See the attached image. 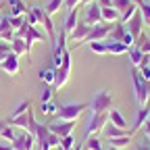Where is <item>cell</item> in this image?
<instances>
[{
  "mask_svg": "<svg viewBox=\"0 0 150 150\" xmlns=\"http://www.w3.org/2000/svg\"><path fill=\"white\" fill-rule=\"evenodd\" d=\"M131 79H134V90H136V102H138V106H146L150 102V92H148L146 79H142V75H140V69L134 67Z\"/></svg>",
  "mask_w": 150,
  "mask_h": 150,
  "instance_id": "obj_1",
  "label": "cell"
},
{
  "mask_svg": "<svg viewBox=\"0 0 150 150\" xmlns=\"http://www.w3.org/2000/svg\"><path fill=\"white\" fill-rule=\"evenodd\" d=\"M108 40H110V42H121V44H125L127 48H134V44H136V40L131 38L127 25H125L123 21H117V23H115V27H112V31H110V35H108Z\"/></svg>",
  "mask_w": 150,
  "mask_h": 150,
  "instance_id": "obj_2",
  "label": "cell"
},
{
  "mask_svg": "<svg viewBox=\"0 0 150 150\" xmlns=\"http://www.w3.org/2000/svg\"><path fill=\"white\" fill-rule=\"evenodd\" d=\"M90 104L86 102H77V104H65L59 106V112H56V119H63V121H77L81 117V112L88 108Z\"/></svg>",
  "mask_w": 150,
  "mask_h": 150,
  "instance_id": "obj_3",
  "label": "cell"
},
{
  "mask_svg": "<svg viewBox=\"0 0 150 150\" xmlns=\"http://www.w3.org/2000/svg\"><path fill=\"white\" fill-rule=\"evenodd\" d=\"M92 112H108L112 108V94L110 90H100L96 92V96L92 98Z\"/></svg>",
  "mask_w": 150,
  "mask_h": 150,
  "instance_id": "obj_4",
  "label": "cell"
},
{
  "mask_svg": "<svg viewBox=\"0 0 150 150\" xmlns=\"http://www.w3.org/2000/svg\"><path fill=\"white\" fill-rule=\"evenodd\" d=\"M31 11H33V15H35V19H38V23H40L42 27H44V33L50 38V40H54L56 38V31H54V23H52V17L42 8V6H31Z\"/></svg>",
  "mask_w": 150,
  "mask_h": 150,
  "instance_id": "obj_5",
  "label": "cell"
},
{
  "mask_svg": "<svg viewBox=\"0 0 150 150\" xmlns=\"http://www.w3.org/2000/svg\"><path fill=\"white\" fill-rule=\"evenodd\" d=\"M108 123V112H92L90 117V123H88V129H86V138H92L96 136L98 131L104 129V125Z\"/></svg>",
  "mask_w": 150,
  "mask_h": 150,
  "instance_id": "obj_6",
  "label": "cell"
},
{
  "mask_svg": "<svg viewBox=\"0 0 150 150\" xmlns=\"http://www.w3.org/2000/svg\"><path fill=\"white\" fill-rule=\"evenodd\" d=\"M81 23H86V25H90V27L102 23V8H100L98 2L86 4V13H83V21H81Z\"/></svg>",
  "mask_w": 150,
  "mask_h": 150,
  "instance_id": "obj_7",
  "label": "cell"
},
{
  "mask_svg": "<svg viewBox=\"0 0 150 150\" xmlns=\"http://www.w3.org/2000/svg\"><path fill=\"white\" fill-rule=\"evenodd\" d=\"M112 27H115V23H106V21H102V23H98V25H94V27L90 29L88 42H104V40H108V35H110Z\"/></svg>",
  "mask_w": 150,
  "mask_h": 150,
  "instance_id": "obj_8",
  "label": "cell"
},
{
  "mask_svg": "<svg viewBox=\"0 0 150 150\" xmlns=\"http://www.w3.org/2000/svg\"><path fill=\"white\" fill-rule=\"evenodd\" d=\"M48 129L52 134H56L59 138H65V136H71L73 129H75V121H63V119H54L52 123H48Z\"/></svg>",
  "mask_w": 150,
  "mask_h": 150,
  "instance_id": "obj_9",
  "label": "cell"
},
{
  "mask_svg": "<svg viewBox=\"0 0 150 150\" xmlns=\"http://www.w3.org/2000/svg\"><path fill=\"white\" fill-rule=\"evenodd\" d=\"M90 25H86V23H77V27H75L71 33H69V42H73L75 44V48L77 46H81L83 42H88V38H90Z\"/></svg>",
  "mask_w": 150,
  "mask_h": 150,
  "instance_id": "obj_10",
  "label": "cell"
},
{
  "mask_svg": "<svg viewBox=\"0 0 150 150\" xmlns=\"http://www.w3.org/2000/svg\"><path fill=\"white\" fill-rule=\"evenodd\" d=\"M33 138H35V144H40V150H50V144H48V140H50V129H48V125L38 123V127H35V131H33Z\"/></svg>",
  "mask_w": 150,
  "mask_h": 150,
  "instance_id": "obj_11",
  "label": "cell"
},
{
  "mask_svg": "<svg viewBox=\"0 0 150 150\" xmlns=\"http://www.w3.org/2000/svg\"><path fill=\"white\" fill-rule=\"evenodd\" d=\"M15 150H33L35 146V138L29 134V131H23V134H17L15 142H11Z\"/></svg>",
  "mask_w": 150,
  "mask_h": 150,
  "instance_id": "obj_12",
  "label": "cell"
},
{
  "mask_svg": "<svg viewBox=\"0 0 150 150\" xmlns=\"http://www.w3.org/2000/svg\"><path fill=\"white\" fill-rule=\"evenodd\" d=\"M127 25V29H129V33H131V38L134 40H138V38L142 35V27H144V19H142V13H140V8L136 11V15L129 19V21L125 23Z\"/></svg>",
  "mask_w": 150,
  "mask_h": 150,
  "instance_id": "obj_13",
  "label": "cell"
},
{
  "mask_svg": "<svg viewBox=\"0 0 150 150\" xmlns=\"http://www.w3.org/2000/svg\"><path fill=\"white\" fill-rule=\"evenodd\" d=\"M0 69H2L4 73H8V75H17V73H19V69H21V67H19V56L11 52L6 59L0 63Z\"/></svg>",
  "mask_w": 150,
  "mask_h": 150,
  "instance_id": "obj_14",
  "label": "cell"
},
{
  "mask_svg": "<svg viewBox=\"0 0 150 150\" xmlns=\"http://www.w3.org/2000/svg\"><path fill=\"white\" fill-rule=\"evenodd\" d=\"M11 50H13V54H17V56H23V54H31V48L25 44V40L23 38H13V42H11Z\"/></svg>",
  "mask_w": 150,
  "mask_h": 150,
  "instance_id": "obj_15",
  "label": "cell"
},
{
  "mask_svg": "<svg viewBox=\"0 0 150 150\" xmlns=\"http://www.w3.org/2000/svg\"><path fill=\"white\" fill-rule=\"evenodd\" d=\"M131 140H134V131L129 129L125 136H119V138H110V140H108V146H112V148L121 150V148H127V146L131 144Z\"/></svg>",
  "mask_w": 150,
  "mask_h": 150,
  "instance_id": "obj_16",
  "label": "cell"
},
{
  "mask_svg": "<svg viewBox=\"0 0 150 150\" xmlns=\"http://www.w3.org/2000/svg\"><path fill=\"white\" fill-rule=\"evenodd\" d=\"M129 61H131V65H134L136 69H142L144 65H148L146 54H144V52H140L136 46H134V48H129Z\"/></svg>",
  "mask_w": 150,
  "mask_h": 150,
  "instance_id": "obj_17",
  "label": "cell"
},
{
  "mask_svg": "<svg viewBox=\"0 0 150 150\" xmlns=\"http://www.w3.org/2000/svg\"><path fill=\"white\" fill-rule=\"evenodd\" d=\"M148 119H150V106H148V104H146V106H140V108H138V115H136V123H134V127H131V131L142 129V125H144Z\"/></svg>",
  "mask_w": 150,
  "mask_h": 150,
  "instance_id": "obj_18",
  "label": "cell"
},
{
  "mask_svg": "<svg viewBox=\"0 0 150 150\" xmlns=\"http://www.w3.org/2000/svg\"><path fill=\"white\" fill-rule=\"evenodd\" d=\"M79 23V17H77V8H73V11H67V17H65V23H63V29L67 33H71L75 27H77Z\"/></svg>",
  "mask_w": 150,
  "mask_h": 150,
  "instance_id": "obj_19",
  "label": "cell"
},
{
  "mask_svg": "<svg viewBox=\"0 0 150 150\" xmlns=\"http://www.w3.org/2000/svg\"><path fill=\"white\" fill-rule=\"evenodd\" d=\"M29 8L25 6L23 0H8V15L11 17H19V15H25Z\"/></svg>",
  "mask_w": 150,
  "mask_h": 150,
  "instance_id": "obj_20",
  "label": "cell"
},
{
  "mask_svg": "<svg viewBox=\"0 0 150 150\" xmlns=\"http://www.w3.org/2000/svg\"><path fill=\"white\" fill-rule=\"evenodd\" d=\"M6 121H8V125H13V127H19V129L27 131V129H29V110L25 112V115H21V117H8Z\"/></svg>",
  "mask_w": 150,
  "mask_h": 150,
  "instance_id": "obj_21",
  "label": "cell"
},
{
  "mask_svg": "<svg viewBox=\"0 0 150 150\" xmlns=\"http://www.w3.org/2000/svg\"><path fill=\"white\" fill-rule=\"evenodd\" d=\"M102 21H106V23H117V21H121V13H119L115 6H106V8H102Z\"/></svg>",
  "mask_w": 150,
  "mask_h": 150,
  "instance_id": "obj_22",
  "label": "cell"
},
{
  "mask_svg": "<svg viewBox=\"0 0 150 150\" xmlns=\"http://www.w3.org/2000/svg\"><path fill=\"white\" fill-rule=\"evenodd\" d=\"M108 123L117 125V127H121V129H125V127H127V121H125V117L121 115V112H119L117 108H110V110H108Z\"/></svg>",
  "mask_w": 150,
  "mask_h": 150,
  "instance_id": "obj_23",
  "label": "cell"
},
{
  "mask_svg": "<svg viewBox=\"0 0 150 150\" xmlns=\"http://www.w3.org/2000/svg\"><path fill=\"white\" fill-rule=\"evenodd\" d=\"M102 131H104V136H106L108 140H110V138H119V136H125V134H127L125 129H121V127H117V125H112V123H106Z\"/></svg>",
  "mask_w": 150,
  "mask_h": 150,
  "instance_id": "obj_24",
  "label": "cell"
},
{
  "mask_svg": "<svg viewBox=\"0 0 150 150\" xmlns=\"http://www.w3.org/2000/svg\"><path fill=\"white\" fill-rule=\"evenodd\" d=\"M67 81H69V71H65L63 67H59V69H56V75H54V83H52V88H63Z\"/></svg>",
  "mask_w": 150,
  "mask_h": 150,
  "instance_id": "obj_25",
  "label": "cell"
},
{
  "mask_svg": "<svg viewBox=\"0 0 150 150\" xmlns=\"http://www.w3.org/2000/svg\"><path fill=\"white\" fill-rule=\"evenodd\" d=\"M106 42V48H108V54H125L129 52V48L121 42H110V40H104Z\"/></svg>",
  "mask_w": 150,
  "mask_h": 150,
  "instance_id": "obj_26",
  "label": "cell"
},
{
  "mask_svg": "<svg viewBox=\"0 0 150 150\" xmlns=\"http://www.w3.org/2000/svg\"><path fill=\"white\" fill-rule=\"evenodd\" d=\"M134 46H136L140 52H144V54L148 56V54H150V38H148V35L142 31V35H140L138 40H136V44H134Z\"/></svg>",
  "mask_w": 150,
  "mask_h": 150,
  "instance_id": "obj_27",
  "label": "cell"
},
{
  "mask_svg": "<svg viewBox=\"0 0 150 150\" xmlns=\"http://www.w3.org/2000/svg\"><path fill=\"white\" fill-rule=\"evenodd\" d=\"M61 8H65V0H48V4L44 6V11L52 17L54 13H59Z\"/></svg>",
  "mask_w": 150,
  "mask_h": 150,
  "instance_id": "obj_28",
  "label": "cell"
},
{
  "mask_svg": "<svg viewBox=\"0 0 150 150\" xmlns=\"http://www.w3.org/2000/svg\"><path fill=\"white\" fill-rule=\"evenodd\" d=\"M54 75H56V69L54 67H48L40 73V81H44L46 86H52L54 83Z\"/></svg>",
  "mask_w": 150,
  "mask_h": 150,
  "instance_id": "obj_29",
  "label": "cell"
},
{
  "mask_svg": "<svg viewBox=\"0 0 150 150\" xmlns=\"http://www.w3.org/2000/svg\"><path fill=\"white\" fill-rule=\"evenodd\" d=\"M83 148H86V150H104V148H102V142H100L96 136L86 138V140H83Z\"/></svg>",
  "mask_w": 150,
  "mask_h": 150,
  "instance_id": "obj_30",
  "label": "cell"
},
{
  "mask_svg": "<svg viewBox=\"0 0 150 150\" xmlns=\"http://www.w3.org/2000/svg\"><path fill=\"white\" fill-rule=\"evenodd\" d=\"M29 108H31V102H29V100H23V102H19V106L13 110V115H11V117H21V115H25Z\"/></svg>",
  "mask_w": 150,
  "mask_h": 150,
  "instance_id": "obj_31",
  "label": "cell"
},
{
  "mask_svg": "<svg viewBox=\"0 0 150 150\" xmlns=\"http://www.w3.org/2000/svg\"><path fill=\"white\" fill-rule=\"evenodd\" d=\"M42 115H48V117H54L56 112H59V106L52 104V102H42Z\"/></svg>",
  "mask_w": 150,
  "mask_h": 150,
  "instance_id": "obj_32",
  "label": "cell"
},
{
  "mask_svg": "<svg viewBox=\"0 0 150 150\" xmlns=\"http://www.w3.org/2000/svg\"><path fill=\"white\" fill-rule=\"evenodd\" d=\"M90 50L96 52V54H108L106 42H90Z\"/></svg>",
  "mask_w": 150,
  "mask_h": 150,
  "instance_id": "obj_33",
  "label": "cell"
},
{
  "mask_svg": "<svg viewBox=\"0 0 150 150\" xmlns=\"http://www.w3.org/2000/svg\"><path fill=\"white\" fill-rule=\"evenodd\" d=\"M61 148H63V150H73V148H75V138H73V134L61 138Z\"/></svg>",
  "mask_w": 150,
  "mask_h": 150,
  "instance_id": "obj_34",
  "label": "cell"
},
{
  "mask_svg": "<svg viewBox=\"0 0 150 150\" xmlns=\"http://www.w3.org/2000/svg\"><path fill=\"white\" fill-rule=\"evenodd\" d=\"M11 15H2L0 17V33H4V31H11ZM15 31V29H13Z\"/></svg>",
  "mask_w": 150,
  "mask_h": 150,
  "instance_id": "obj_35",
  "label": "cell"
},
{
  "mask_svg": "<svg viewBox=\"0 0 150 150\" xmlns=\"http://www.w3.org/2000/svg\"><path fill=\"white\" fill-rule=\"evenodd\" d=\"M140 8V13H142V19H144V25H148L150 27V4L148 2H144L142 6H138Z\"/></svg>",
  "mask_w": 150,
  "mask_h": 150,
  "instance_id": "obj_36",
  "label": "cell"
},
{
  "mask_svg": "<svg viewBox=\"0 0 150 150\" xmlns=\"http://www.w3.org/2000/svg\"><path fill=\"white\" fill-rule=\"evenodd\" d=\"M0 138H2V140H8V144H11V142H15V138H17L15 127H13V125H8V127L2 131V134H0Z\"/></svg>",
  "mask_w": 150,
  "mask_h": 150,
  "instance_id": "obj_37",
  "label": "cell"
},
{
  "mask_svg": "<svg viewBox=\"0 0 150 150\" xmlns=\"http://www.w3.org/2000/svg\"><path fill=\"white\" fill-rule=\"evenodd\" d=\"M23 23H25V15H19V17H11V27H13L15 31H17L19 27H21Z\"/></svg>",
  "mask_w": 150,
  "mask_h": 150,
  "instance_id": "obj_38",
  "label": "cell"
},
{
  "mask_svg": "<svg viewBox=\"0 0 150 150\" xmlns=\"http://www.w3.org/2000/svg\"><path fill=\"white\" fill-rule=\"evenodd\" d=\"M52 100V88H44L40 92V102H50Z\"/></svg>",
  "mask_w": 150,
  "mask_h": 150,
  "instance_id": "obj_39",
  "label": "cell"
},
{
  "mask_svg": "<svg viewBox=\"0 0 150 150\" xmlns=\"http://www.w3.org/2000/svg\"><path fill=\"white\" fill-rule=\"evenodd\" d=\"M79 4H83V0H65V8H67V11L79 8Z\"/></svg>",
  "mask_w": 150,
  "mask_h": 150,
  "instance_id": "obj_40",
  "label": "cell"
},
{
  "mask_svg": "<svg viewBox=\"0 0 150 150\" xmlns=\"http://www.w3.org/2000/svg\"><path fill=\"white\" fill-rule=\"evenodd\" d=\"M140 75H142V79L150 81V63H148V65H144V67L140 69Z\"/></svg>",
  "mask_w": 150,
  "mask_h": 150,
  "instance_id": "obj_41",
  "label": "cell"
},
{
  "mask_svg": "<svg viewBox=\"0 0 150 150\" xmlns=\"http://www.w3.org/2000/svg\"><path fill=\"white\" fill-rule=\"evenodd\" d=\"M142 131H144V136H146V138L150 140V119H148V121H146V123L142 125Z\"/></svg>",
  "mask_w": 150,
  "mask_h": 150,
  "instance_id": "obj_42",
  "label": "cell"
},
{
  "mask_svg": "<svg viewBox=\"0 0 150 150\" xmlns=\"http://www.w3.org/2000/svg\"><path fill=\"white\" fill-rule=\"evenodd\" d=\"M100 4V8H106V6H112V0H96Z\"/></svg>",
  "mask_w": 150,
  "mask_h": 150,
  "instance_id": "obj_43",
  "label": "cell"
},
{
  "mask_svg": "<svg viewBox=\"0 0 150 150\" xmlns=\"http://www.w3.org/2000/svg\"><path fill=\"white\" fill-rule=\"evenodd\" d=\"M6 127H8V121H6V119H0V134H2Z\"/></svg>",
  "mask_w": 150,
  "mask_h": 150,
  "instance_id": "obj_44",
  "label": "cell"
},
{
  "mask_svg": "<svg viewBox=\"0 0 150 150\" xmlns=\"http://www.w3.org/2000/svg\"><path fill=\"white\" fill-rule=\"evenodd\" d=\"M0 150H15L13 144H0Z\"/></svg>",
  "mask_w": 150,
  "mask_h": 150,
  "instance_id": "obj_45",
  "label": "cell"
},
{
  "mask_svg": "<svg viewBox=\"0 0 150 150\" xmlns=\"http://www.w3.org/2000/svg\"><path fill=\"white\" fill-rule=\"evenodd\" d=\"M131 2H134V4H136V6H142V4H144V2H146V0H131Z\"/></svg>",
  "mask_w": 150,
  "mask_h": 150,
  "instance_id": "obj_46",
  "label": "cell"
},
{
  "mask_svg": "<svg viewBox=\"0 0 150 150\" xmlns=\"http://www.w3.org/2000/svg\"><path fill=\"white\" fill-rule=\"evenodd\" d=\"M73 150H83V142H79V144H75V148Z\"/></svg>",
  "mask_w": 150,
  "mask_h": 150,
  "instance_id": "obj_47",
  "label": "cell"
},
{
  "mask_svg": "<svg viewBox=\"0 0 150 150\" xmlns=\"http://www.w3.org/2000/svg\"><path fill=\"white\" fill-rule=\"evenodd\" d=\"M138 150H148V148H146V146H140V148H138Z\"/></svg>",
  "mask_w": 150,
  "mask_h": 150,
  "instance_id": "obj_48",
  "label": "cell"
},
{
  "mask_svg": "<svg viewBox=\"0 0 150 150\" xmlns=\"http://www.w3.org/2000/svg\"><path fill=\"white\" fill-rule=\"evenodd\" d=\"M108 150H117V148H112V146H108Z\"/></svg>",
  "mask_w": 150,
  "mask_h": 150,
  "instance_id": "obj_49",
  "label": "cell"
},
{
  "mask_svg": "<svg viewBox=\"0 0 150 150\" xmlns=\"http://www.w3.org/2000/svg\"><path fill=\"white\" fill-rule=\"evenodd\" d=\"M148 150H150V144H148Z\"/></svg>",
  "mask_w": 150,
  "mask_h": 150,
  "instance_id": "obj_50",
  "label": "cell"
},
{
  "mask_svg": "<svg viewBox=\"0 0 150 150\" xmlns=\"http://www.w3.org/2000/svg\"><path fill=\"white\" fill-rule=\"evenodd\" d=\"M148 106H150V102H148Z\"/></svg>",
  "mask_w": 150,
  "mask_h": 150,
  "instance_id": "obj_51",
  "label": "cell"
},
{
  "mask_svg": "<svg viewBox=\"0 0 150 150\" xmlns=\"http://www.w3.org/2000/svg\"><path fill=\"white\" fill-rule=\"evenodd\" d=\"M146 148H148V146H146Z\"/></svg>",
  "mask_w": 150,
  "mask_h": 150,
  "instance_id": "obj_52",
  "label": "cell"
}]
</instances>
